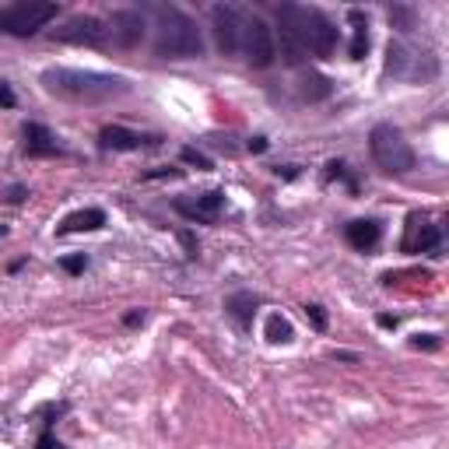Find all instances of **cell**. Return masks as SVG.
<instances>
[{
    "instance_id": "1",
    "label": "cell",
    "mask_w": 449,
    "mask_h": 449,
    "mask_svg": "<svg viewBox=\"0 0 449 449\" xmlns=\"http://www.w3.org/2000/svg\"><path fill=\"white\" fill-rule=\"evenodd\" d=\"M42 85L71 102H109L130 91L127 78L98 74V71H71V67H49L42 71Z\"/></svg>"
},
{
    "instance_id": "2",
    "label": "cell",
    "mask_w": 449,
    "mask_h": 449,
    "mask_svg": "<svg viewBox=\"0 0 449 449\" xmlns=\"http://www.w3.org/2000/svg\"><path fill=\"white\" fill-rule=\"evenodd\" d=\"M155 49L158 57L169 60H189L204 53V39L200 28L189 14H182L180 7H155Z\"/></svg>"
},
{
    "instance_id": "3",
    "label": "cell",
    "mask_w": 449,
    "mask_h": 449,
    "mask_svg": "<svg viewBox=\"0 0 449 449\" xmlns=\"http://www.w3.org/2000/svg\"><path fill=\"white\" fill-rule=\"evenodd\" d=\"M368 148H372V158L383 173H411L414 169V151L411 144L404 141V134L390 123H379L368 137Z\"/></svg>"
},
{
    "instance_id": "4",
    "label": "cell",
    "mask_w": 449,
    "mask_h": 449,
    "mask_svg": "<svg viewBox=\"0 0 449 449\" xmlns=\"http://www.w3.org/2000/svg\"><path fill=\"white\" fill-rule=\"evenodd\" d=\"M57 18V4L49 0H21L0 11V32L7 35H32L42 25H49Z\"/></svg>"
},
{
    "instance_id": "5",
    "label": "cell",
    "mask_w": 449,
    "mask_h": 449,
    "mask_svg": "<svg viewBox=\"0 0 449 449\" xmlns=\"http://www.w3.org/2000/svg\"><path fill=\"white\" fill-rule=\"evenodd\" d=\"M239 53L253 64V67H270L274 64V32L260 18L243 14V28H239Z\"/></svg>"
},
{
    "instance_id": "6",
    "label": "cell",
    "mask_w": 449,
    "mask_h": 449,
    "mask_svg": "<svg viewBox=\"0 0 449 449\" xmlns=\"http://www.w3.org/2000/svg\"><path fill=\"white\" fill-rule=\"evenodd\" d=\"M386 71H390L393 78L418 81V78H432V74H436V60H432V53L411 49L407 42H390V53H386Z\"/></svg>"
},
{
    "instance_id": "7",
    "label": "cell",
    "mask_w": 449,
    "mask_h": 449,
    "mask_svg": "<svg viewBox=\"0 0 449 449\" xmlns=\"http://www.w3.org/2000/svg\"><path fill=\"white\" fill-rule=\"evenodd\" d=\"M53 39L57 42H71V46H102L109 39V28L91 18V14H78L71 21H64L60 28H53Z\"/></svg>"
},
{
    "instance_id": "8",
    "label": "cell",
    "mask_w": 449,
    "mask_h": 449,
    "mask_svg": "<svg viewBox=\"0 0 449 449\" xmlns=\"http://www.w3.org/2000/svg\"><path fill=\"white\" fill-rule=\"evenodd\" d=\"M211 25H214V39L221 53H239V28H243V14L232 4H218L211 7Z\"/></svg>"
},
{
    "instance_id": "9",
    "label": "cell",
    "mask_w": 449,
    "mask_h": 449,
    "mask_svg": "<svg viewBox=\"0 0 449 449\" xmlns=\"http://www.w3.org/2000/svg\"><path fill=\"white\" fill-rule=\"evenodd\" d=\"M221 207H225V193L221 189H211V193H200V197H180L176 200V211L186 214L189 221H218V214H221Z\"/></svg>"
},
{
    "instance_id": "10",
    "label": "cell",
    "mask_w": 449,
    "mask_h": 449,
    "mask_svg": "<svg viewBox=\"0 0 449 449\" xmlns=\"http://www.w3.org/2000/svg\"><path fill=\"white\" fill-rule=\"evenodd\" d=\"M112 42L123 49H134L144 39V14L141 11H116L112 14Z\"/></svg>"
},
{
    "instance_id": "11",
    "label": "cell",
    "mask_w": 449,
    "mask_h": 449,
    "mask_svg": "<svg viewBox=\"0 0 449 449\" xmlns=\"http://www.w3.org/2000/svg\"><path fill=\"white\" fill-rule=\"evenodd\" d=\"M334 49H337V28L320 11H313V21H309V32H305V53L330 57Z\"/></svg>"
},
{
    "instance_id": "12",
    "label": "cell",
    "mask_w": 449,
    "mask_h": 449,
    "mask_svg": "<svg viewBox=\"0 0 449 449\" xmlns=\"http://www.w3.org/2000/svg\"><path fill=\"white\" fill-rule=\"evenodd\" d=\"M436 250H439V228L414 214L404 232V253H436Z\"/></svg>"
},
{
    "instance_id": "13",
    "label": "cell",
    "mask_w": 449,
    "mask_h": 449,
    "mask_svg": "<svg viewBox=\"0 0 449 449\" xmlns=\"http://www.w3.org/2000/svg\"><path fill=\"white\" fill-rule=\"evenodd\" d=\"M25 151L32 155V158H53V155H60V148H57V137L46 130V127H39V123H25Z\"/></svg>"
},
{
    "instance_id": "14",
    "label": "cell",
    "mask_w": 449,
    "mask_h": 449,
    "mask_svg": "<svg viewBox=\"0 0 449 449\" xmlns=\"http://www.w3.org/2000/svg\"><path fill=\"white\" fill-rule=\"evenodd\" d=\"M105 225V214L98 211V207H88V211H78V214H67L64 221H60V235H71V232H95V228H102Z\"/></svg>"
},
{
    "instance_id": "15",
    "label": "cell",
    "mask_w": 449,
    "mask_h": 449,
    "mask_svg": "<svg viewBox=\"0 0 449 449\" xmlns=\"http://www.w3.org/2000/svg\"><path fill=\"white\" fill-rule=\"evenodd\" d=\"M379 235H383V225L379 221H372V218H365V221H351L348 225V243L355 246V250H372L375 243H379Z\"/></svg>"
},
{
    "instance_id": "16",
    "label": "cell",
    "mask_w": 449,
    "mask_h": 449,
    "mask_svg": "<svg viewBox=\"0 0 449 449\" xmlns=\"http://www.w3.org/2000/svg\"><path fill=\"white\" fill-rule=\"evenodd\" d=\"M98 141H102V148H109V151H134V148H141V134H134V130H127V127H105V130L98 134Z\"/></svg>"
},
{
    "instance_id": "17",
    "label": "cell",
    "mask_w": 449,
    "mask_h": 449,
    "mask_svg": "<svg viewBox=\"0 0 449 449\" xmlns=\"http://www.w3.org/2000/svg\"><path fill=\"white\" fill-rule=\"evenodd\" d=\"M225 309H228L243 327H250V323H253V313H257V298L246 295V291H239V295H232V298L225 302Z\"/></svg>"
},
{
    "instance_id": "18",
    "label": "cell",
    "mask_w": 449,
    "mask_h": 449,
    "mask_svg": "<svg viewBox=\"0 0 449 449\" xmlns=\"http://www.w3.org/2000/svg\"><path fill=\"white\" fill-rule=\"evenodd\" d=\"M291 337H295V334H291V323H288L284 316H277V313L267 316V341L270 344H288Z\"/></svg>"
},
{
    "instance_id": "19",
    "label": "cell",
    "mask_w": 449,
    "mask_h": 449,
    "mask_svg": "<svg viewBox=\"0 0 449 449\" xmlns=\"http://www.w3.org/2000/svg\"><path fill=\"white\" fill-rule=\"evenodd\" d=\"M351 21H355V39H351V60H365V53H368V32H365L361 11H351Z\"/></svg>"
},
{
    "instance_id": "20",
    "label": "cell",
    "mask_w": 449,
    "mask_h": 449,
    "mask_svg": "<svg viewBox=\"0 0 449 449\" xmlns=\"http://www.w3.org/2000/svg\"><path fill=\"white\" fill-rule=\"evenodd\" d=\"M302 95H305V98H327V95H330V81L320 78V74H309V78L302 81Z\"/></svg>"
},
{
    "instance_id": "21",
    "label": "cell",
    "mask_w": 449,
    "mask_h": 449,
    "mask_svg": "<svg viewBox=\"0 0 449 449\" xmlns=\"http://www.w3.org/2000/svg\"><path fill=\"white\" fill-rule=\"evenodd\" d=\"M182 162H189V165H197V169H211V158H207V155H200V151H193V148H186V151H182Z\"/></svg>"
},
{
    "instance_id": "22",
    "label": "cell",
    "mask_w": 449,
    "mask_h": 449,
    "mask_svg": "<svg viewBox=\"0 0 449 449\" xmlns=\"http://www.w3.org/2000/svg\"><path fill=\"white\" fill-rule=\"evenodd\" d=\"M305 316L313 320V327H316V330H327V313H323L320 305H305Z\"/></svg>"
},
{
    "instance_id": "23",
    "label": "cell",
    "mask_w": 449,
    "mask_h": 449,
    "mask_svg": "<svg viewBox=\"0 0 449 449\" xmlns=\"http://www.w3.org/2000/svg\"><path fill=\"white\" fill-rule=\"evenodd\" d=\"M85 267H88L85 257H64V270H67V274H81Z\"/></svg>"
},
{
    "instance_id": "24",
    "label": "cell",
    "mask_w": 449,
    "mask_h": 449,
    "mask_svg": "<svg viewBox=\"0 0 449 449\" xmlns=\"http://www.w3.org/2000/svg\"><path fill=\"white\" fill-rule=\"evenodd\" d=\"M411 344H414V348H428V351H432V348H439V337H436V334H418Z\"/></svg>"
},
{
    "instance_id": "25",
    "label": "cell",
    "mask_w": 449,
    "mask_h": 449,
    "mask_svg": "<svg viewBox=\"0 0 449 449\" xmlns=\"http://www.w3.org/2000/svg\"><path fill=\"white\" fill-rule=\"evenodd\" d=\"M0 105H4V109H11V105H14V91H11L7 81H0Z\"/></svg>"
},
{
    "instance_id": "26",
    "label": "cell",
    "mask_w": 449,
    "mask_h": 449,
    "mask_svg": "<svg viewBox=\"0 0 449 449\" xmlns=\"http://www.w3.org/2000/svg\"><path fill=\"white\" fill-rule=\"evenodd\" d=\"M180 239H182V246L189 250V257H197V243H193V235H189V232H182Z\"/></svg>"
},
{
    "instance_id": "27",
    "label": "cell",
    "mask_w": 449,
    "mask_h": 449,
    "mask_svg": "<svg viewBox=\"0 0 449 449\" xmlns=\"http://www.w3.org/2000/svg\"><path fill=\"white\" fill-rule=\"evenodd\" d=\"M39 449H60V443H57L53 436H42V439H39Z\"/></svg>"
},
{
    "instance_id": "28",
    "label": "cell",
    "mask_w": 449,
    "mask_h": 449,
    "mask_svg": "<svg viewBox=\"0 0 449 449\" xmlns=\"http://www.w3.org/2000/svg\"><path fill=\"white\" fill-rule=\"evenodd\" d=\"M137 323H144V313H127V327H137Z\"/></svg>"
},
{
    "instance_id": "29",
    "label": "cell",
    "mask_w": 449,
    "mask_h": 449,
    "mask_svg": "<svg viewBox=\"0 0 449 449\" xmlns=\"http://www.w3.org/2000/svg\"><path fill=\"white\" fill-rule=\"evenodd\" d=\"M264 148H267L264 137H253V141H250V151H264Z\"/></svg>"
},
{
    "instance_id": "30",
    "label": "cell",
    "mask_w": 449,
    "mask_h": 449,
    "mask_svg": "<svg viewBox=\"0 0 449 449\" xmlns=\"http://www.w3.org/2000/svg\"><path fill=\"white\" fill-rule=\"evenodd\" d=\"M379 327H397V316H379Z\"/></svg>"
}]
</instances>
